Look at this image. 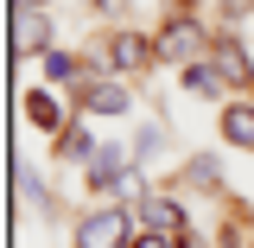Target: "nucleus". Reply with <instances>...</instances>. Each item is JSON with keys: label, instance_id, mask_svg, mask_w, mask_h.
I'll use <instances>...</instances> for the list:
<instances>
[{"label": "nucleus", "instance_id": "1", "mask_svg": "<svg viewBox=\"0 0 254 248\" xmlns=\"http://www.w3.org/2000/svg\"><path fill=\"white\" fill-rule=\"evenodd\" d=\"M76 248H133V210L127 204H108V210H89L76 223Z\"/></svg>", "mask_w": 254, "mask_h": 248}, {"label": "nucleus", "instance_id": "2", "mask_svg": "<svg viewBox=\"0 0 254 248\" xmlns=\"http://www.w3.org/2000/svg\"><path fill=\"white\" fill-rule=\"evenodd\" d=\"M127 172H133V165L121 159V147H102V153L89 159V191H121Z\"/></svg>", "mask_w": 254, "mask_h": 248}, {"label": "nucleus", "instance_id": "3", "mask_svg": "<svg viewBox=\"0 0 254 248\" xmlns=\"http://www.w3.org/2000/svg\"><path fill=\"white\" fill-rule=\"evenodd\" d=\"M83 108H89V115H127V108H133V89H127V83H89V89H83Z\"/></svg>", "mask_w": 254, "mask_h": 248}, {"label": "nucleus", "instance_id": "4", "mask_svg": "<svg viewBox=\"0 0 254 248\" xmlns=\"http://www.w3.org/2000/svg\"><path fill=\"white\" fill-rule=\"evenodd\" d=\"M140 217H146V229L185 236V204H178V197H146V204H140Z\"/></svg>", "mask_w": 254, "mask_h": 248}, {"label": "nucleus", "instance_id": "5", "mask_svg": "<svg viewBox=\"0 0 254 248\" xmlns=\"http://www.w3.org/2000/svg\"><path fill=\"white\" fill-rule=\"evenodd\" d=\"M13 45H19V58H38V51H51V19H45V13H19V32H13Z\"/></svg>", "mask_w": 254, "mask_h": 248}, {"label": "nucleus", "instance_id": "6", "mask_svg": "<svg viewBox=\"0 0 254 248\" xmlns=\"http://www.w3.org/2000/svg\"><path fill=\"white\" fill-rule=\"evenodd\" d=\"M216 70L229 77V83H254V64H248V51L235 45V32H222V38H216Z\"/></svg>", "mask_w": 254, "mask_h": 248}, {"label": "nucleus", "instance_id": "7", "mask_svg": "<svg viewBox=\"0 0 254 248\" xmlns=\"http://www.w3.org/2000/svg\"><path fill=\"white\" fill-rule=\"evenodd\" d=\"M222 134H229V147L254 153V108L248 102H229V108H222Z\"/></svg>", "mask_w": 254, "mask_h": 248}, {"label": "nucleus", "instance_id": "8", "mask_svg": "<svg viewBox=\"0 0 254 248\" xmlns=\"http://www.w3.org/2000/svg\"><path fill=\"white\" fill-rule=\"evenodd\" d=\"M153 51H159V58H165V64H178V58H190V51H197V26H190V19H172V26H165V38H159Z\"/></svg>", "mask_w": 254, "mask_h": 248}, {"label": "nucleus", "instance_id": "9", "mask_svg": "<svg viewBox=\"0 0 254 248\" xmlns=\"http://www.w3.org/2000/svg\"><path fill=\"white\" fill-rule=\"evenodd\" d=\"M108 58H115V70H133V64H146V45H140L133 32H115V38H108Z\"/></svg>", "mask_w": 254, "mask_h": 248}, {"label": "nucleus", "instance_id": "10", "mask_svg": "<svg viewBox=\"0 0 254 248\" xmlns=\"http://www.w3.org/2000/svg\"><path fill=\"white\" fill-rule=\"evenodd\" d=\"M185 89L190 95H222V70H216V64H190V70H185Z\"/></svg>", "mask_w": 254, "mask_h": 248}, {"label": "nucleus", "instance_id": "11", "mask_svg": "<svg viewBox=\"0 0 254 248\" xmlns=\"http://www.w3.org/2000/svg\"><path fill=\"white\" fill-rule=\"evenodd\" d=\"M185 178H190V185H197V191H216V178H222V165H216V159H210V153H203V159H190V165H185Z\"/></svg>", "mask_w": 254, "mask_h": 248}, {"label": "nucleus", "instance_id": "12", "mask_svg": "<svg viewBox=\"0 0 254 248\" xmlns=\"http://www.w3.org/2000/svg\"><path fill=\"white\" fill-rule=\"evenodd\" d=\"M26 115H32L38 127H58V102H51L45 89H32V95H26Z\"/></svg>", "mask_w": 254, "mask_h": 248}, {"label": "nucleus", "instance_id": "13", "mask_svg": "<svg viewBox=\"0 0 254 248\" xmlns=\"http://www.w3.org/2000/svg\"><path fill=\"white\" fill-rule=\"evenodd\" d=\"M45 77H51V83H70V77H76V58H70V51H51V58H45Z\"/></svg>", "mask_w": 254, "mask_h": 248}, {"label": "nucleus", "instance_id": "14", "mask_svg": "<svg viewBox=\"0 0 254 248\" xmlns=\"http://www.w3.org/2000/svg\"><path fill=\"white\" fill-rule=\"evenodd\" d=\"M133 248H172V242H165V229H146V236H133Z\"/></svg>", "mask_w": 254, "mask_h": 248}, {"label": "nucleus", "instance_id": "15", "mask_svg": "<svg viewBox=\"0 0 254 248\" xmlns=\"http://www.w3.org/2000/svg\"><path fill=\"white\" fill-rule=\"evenodd\" d=\"M32 6H38V0H32Z\"/></svg>", "mask_w": 254, "mask_h": 248}]
</instances>
